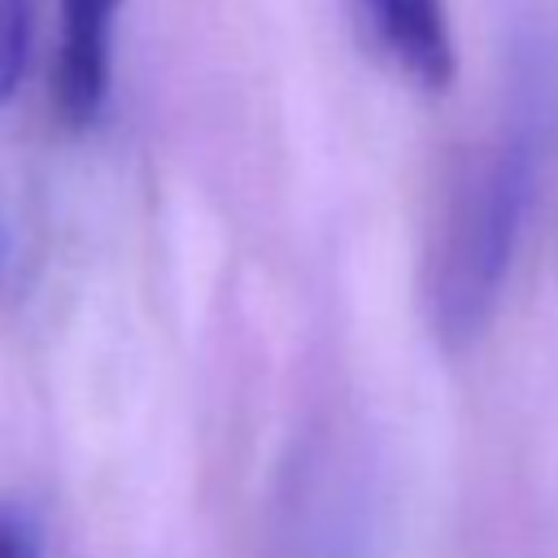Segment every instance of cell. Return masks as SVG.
I'll use <instances>...</instances> for the list:
<instances>
[{
    "instance_id": "obj_1",
    "label": "cell",
    "mask_w": 558,
    "mask_h": 558,
    "mask_svg": "<svg viewBox=\"0 0 558 558\" xmlns=\"http://www.w3.org/2000/svg\"><path fill=\"white\" fill-rule=\"evenodd\" d=\"M536 157L523 135L488 144L458 179L427 266L432 331L449 349L475 344L501 301L527 222Z\"/></svg>"
},
{
    "instance_id": "obj_2",
    "label": "cell",
    "mask_w": 558,
    "mask_h": 558,
    "mask_svg": "<svg viewBox=\"0 0 558 558\" xmlns=\"http://www.w3.org/2000/svg\"><path fill=\"white\" fill-rule=\"evenodd\" d=\"M122 0H61V44L52 70V109L70 131L100 118L109 96L113 17Z\"/></svg>"
},
{
    "instance_id": "obj_3",
    "label": "cell",
    "mask_w": 558,
    "mask_h": 558,
    "mask_svg": "<svg viewBox=\"0 0 558 558\" xmlns=\"http://www.w3.org/2000/svg\"><path fill=\"white\" fill-rule=\"evenodd\" d=\"M379 52L418 83L423 92H445L453 83V35L445 0H357Z\"/></svg>"
},
{
    "instance_id": "obj_4",
    "label": "cell",
    "mask_w": 558,
    "mask_h": 558,
    "mask_svg": "<svg viewBox=\"0 0 558 558\" xmlns=\"http://www.w3.org/2000/svg\"><path fill=\"white\" fill-rule=\"evenodd\" d=\"M26 35H31V17H26V0H0V105L13 96L22 65H26Z\"/></svg>"
},
{
    "instance_id": "obj_5",
    "label": "cell",
    "mask_w": 558,
    "mask_h": 558,
    "mask_svg": "<svg viewBox=\"0 0 558 558\" xmlns=\"http://www.w3.org/2000/svg\"><path fill=\"white\" fill-rule=\"evenodd\" d=\"M0 558H39V536L17 510H0Z\"/></svg>"
},
{
    "instance_id": "obj_6",
    "label": "cell",
    "mask_w": 558,
    "mask_h": 558,
    "mask_svg": "<svg viewBox=\"0 0 558 558\" xmlns=\"http://www.w3.org/2000/svg\"><path fill=\"white\" fill-rule=\"evenodd\" d=\"M0 262H4V235H0Z\"/></svg>"
}]
</instances>
